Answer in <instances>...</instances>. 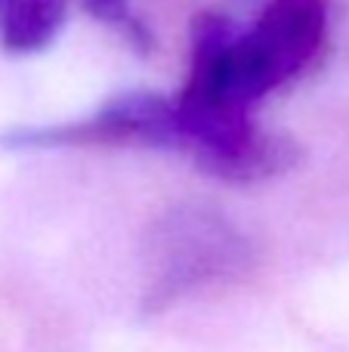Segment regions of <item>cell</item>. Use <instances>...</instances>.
<instances>
[{
	"label": "cell",
	"mask_w": 349,
	"mask_h": 352,
	"mask_svg": "<svg viewBox=\"0 0 349 352\" xmlns=\"http://www.w3.org/2000/svg\"><path fill=\"white\" fill-rule=\"evenodd\" d=\"M247 238L214 207H173L155 223L146 256V312L167 309L179 297L247 266Z\"/></svg>",
	"instance_id": "1"
},
{
	"label": "cell",
	"mask_w": 349,
	"mask_h": 352,
	"mask_svg": "<svg viewBox=\"0 0 349 352\" xmlns=\"http://www.w3.org/2000/svg\"><path fill=\"white\" fill-rule=\"evenodd\" d=\"M6 148H62V146H152V148H185L179 109L161 93L133 90L105 102L96 115L74 124L53 127H19L0 136Z\"/></svg>",
	"instance_id": "2"
},
{
	"label": "cell",
	"mask_w": 349,
	"mask_h": 352,
	"mask_svg": "<svg viewBox=\"0 0 349 352\" xmlns=\"http://www.w3.org/2000/svg\"><path fill=\"white\" fill-rule=\"evenodd\" d=\"M68 16V0H0V43L10 53L49 47Z\"/></svg>",
	"instance_id": "3"
},
{
	"label": "cell",
	"mask_w": 349,
	"mask_h": 352,
	"mask_svg": "<svg viewBox=\"0 0 349 352\" xmlns=\"http://www.w3.org/2000/svg\"><path fill=\"white\" fill-rule=\"evenodd\" d=\"M84 6L93 19H102L105 25L121 31L139 53L152 50V34H148V28L139 22V16L130 10L127 0H84Z\"/></svg>",
	"instance_id": "4"
}]
</instances>
